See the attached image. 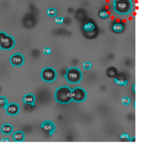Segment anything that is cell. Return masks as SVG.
<instances>
[{
	"label": "cell",
	"instance_id": "4",
	"mask_svg": "<svg viewBox=\"0 0 148 151\" xmlns=\"http://www.w3.org/2000/svg\"><path fill=\"white\" fill-rule=\"evenodd\" d=\"M87 92L83 88L76 87L72 90V99L75 103H82L87 99Z\"/></svg>",
	"mask_w": 148,
	"mask_h": 151
},
{
	"label": "cell",
	"instance_id": "24",
	"mask_svg": "<svg viewBox=\"0 0 148 151\" xmlns=\"http://www.w3.org/2000/svg\"><path fill=\"white\" fill-rule=\"evenodd\" d=\"M7 34L5 32H0V40L2 39V38H3L5 36H6Z\"/></svg>",
	"mask_w": 148,
	"mask_h": 151
},
{
	"label": "cell",
	"instance_id": "16",
	"mask_svg": "<svg viewBox=\"0 0 148 151\" xmlns=\"http://www.w3.org/2000/svg\"><path fill=\"white\" fill-rule=\"evenodd\" d=\"M47 13L49 16L54 17L57 15V10L54 8H49L47 10Z\"/></svg>",
	"mask_w": 148,
	"mask_h": 151
},
{
	"label": "cell",
	"instance_id": "15",
	"mask_svg": "<svg viewBox=\"0 0 148 151\" xmlns=\"http://www.w3.org/2000/svg\"><path fill=\"white\" fill-rule=\"evenodd\" d=\"M113 30L116 33H119L123 30V26L121 24L116 23L114 24L113 27Z\"/></svg>",
	"mask_w": 148,
	"mask_h": 151
},
{
	"label": "cell",
	"instance_id": "11",
	"mask_svg": "<svg viewBox=\"0 0 148 151\" xmlns=\"http://www.w3.org/2000/svg\"><path fill=\"white\" fill-rule=\"evenodd\" d=\"M1 131L5 135H9L13 132V127L10 124H4L1 127Z\"/></svg>",
	"mask_w": 148,
	"mask_h": 151
},
{
	"label": "cell",
	"instance_id": "8",
	"mask_svg": "<svg viewBox=\"0 0 148 151\" xmlns=\"http://www.w3.org/2000/svg\"><path fill=\"white\" fill-rule=\"evenodd\" d=\"M41 128L44 130L49 132L50 135H52L56 130V127L54 124L50 121H45L41 124Z\"/></svg>",
	"mask_w": 148,
	"mask_h": 151
},
{
	"label": "cell",
	"instance_id": "6",
	"mask_svg": "<svg viewBox=\"0 0 148 151\" xmlns=\"http://www.w3.org/2000/svg\"><path fill=\"white\" fill-rule=\"evenodd\" d=\"M15 39L10 36L6 35L0 40V48L2 50H10L15 46Z\"/></svg>",
	"mask_w": 148,
	"mask_h": 151
},
{
	"label": "cell",
	"instance_id": "1",
	"mask_svg": "<svg viewBox=\"0 0 148 151\" xmlns=\"http://www.w3.org/2000/svg\"><path fill=\"white\" fill-rule=\"evenodd\" d=\"M56 101L62 104L70 103L72 100V90L67 86L57 88L55 92Z\"/></svg>",
	"mask_w": 148,
	"mask_h": 151
},
{
	"label": "cell",
	"instance_id": "21",
	"mask_svg": "<svg viewBox=\"0 0 148 151\" xmlns=\"http://www.w3.org/2000/svg\"><path fill=\"white\" fill-rule=\"evenodd\" d=\"M120 138L121 139H123V140H127L130 141V137L128 134H121V136H120Z\"/></svg>",
	"mask_w": 148,
	"mask_h": 151
},
{
	"label": "cell",
	"instance_id": "18",
	"mask_svg": "<svg viewBox=\"0 0 148 151\" xmlns=\"http://www.w3.org/2000/svg\"><path fill=\"white\" fill-rule=\"evenodd\" d=\"M121 101H122V103L124 104V105H126V106H128L131 103V100L130 99L128 98V97H123L121 100Z\"/></svg>",
	"mask_w": 148,
	"mask_h": 151
},
{
	"label": "cell",
	"instance_id": "13",
	"mask_svg": "<svg viewBox=\"0 0 148 151\" xmlns=\"http://www.w3.org/2000/svg\"><path fill=\"white\" fill-rule=\"evenodd\" d=\"M95 29V26L93 23H89L85 24L83 27V30L87 32H90Z\"/></svg>",
	"mask_w": 148,
	"mask_h": 151
},
{
	"label": "cell",
	"instance_id": "25",
	"mask_svg": "<svg viewBox=\"0 0 148 151\" xmlns=\"http://www.w3.org/2000/svg\"><path fill=\"white\" fill-rule=\"evenodd\" d=\"M1 141H2V142H3V141H7V142H8L9 140H6V138H3V140H2Z\"/></svg>",
	"mask_w": 148,
	"mask_h": 151
},
{
	"label": "cell",
	"instance_id": "22",
	"mask_svg": "<svg viewBox=\"0 0 148 151\" xmlns=\"http://www.w3.org/2000/svg\"><path fill=\"white\" fill-rule=\"evenodd\" d=\"M100 16L101 18H103V19H105V18H107L108 16V13L106 12V11H101L100 12Z\"/></svg>",
	"mask_w": 148,
	"mask_h": 151
},
{
	"label": "cell",
	"instance_id": "10",
	"mask_svg": "<svg viewBox=\"0 0 148 151\" xmlns=\"http://www.w3.org/2000/svg\"><path fill=\"white\" fill-rule=\"evenodd\" d=\"M23 100L24 103L26 104L34 105L35 100H36V98L34 95H33L31 94H27L24 96Z\"/></svg>",
	"mask_w": 148,
	"mask_h": 151
},
{
	"label": "cell",
	"instance_id": "23",
	"mask_svg": "<svg viewBox=\"0 0 148 151\" xmlns=\"http://www.w3.org/2000/svg\"><path fill=\"white\" fill-rule=\"evenodd\" d=\"M43 53L45 55H50L51 53V50L49 48H45L43 49Z\"/></svg>",
	"mask_w": 148,
	"mask_h": 151
},
{
	"label": "cell",
	"instance_id": "20",
	"mask_svg": "<svg viewBox=\"0 0 148 151\" xmlns=\"http://www.w3.org/2000/svg\"><path fill=\"white\" fill-rule=\"evenodd\" d=\"M64 22V18L62 17H57L55 19V22L57 24H61Z\"/></svg>",
	"mask_w": 148,
	"mask_h": 151
},
{
	"label": "cell",
	"instance_id": "5",
	"mask_svg": "<svg viewBox=\"0 0 148 151\" xmlns=\"http://www.w3.org/2000/svg\"><path fill=\"white\" fill-rule=\"evenodd\" d=\"M41 78L43 80L46 82H52L57 78V73L51 67H46L41 72Z\"/></svg>",
	"mask_w": 148,
	"mask_h": 151
},
{
	"label": "cell",
	"instance_id": "3",
	"mask_svg": "<svg viewBox=\"0 0 148 151\" xmlns=\"http://www.w3.org/2000/svg\"><path fill=\"white\" fill-rule=\"evenodd\" d=\"M83 74L80 70L77 67H70L67 70V74L64 76L66 80L70 83L77 84L82 79Z\"/></svg>",
	"mask_w": 148,
	"mask_h": 151
},
{
	"label": "cell",
	"instance_id": "26",
	"mask_svg": "<svg viewBox=\"0 0 148 151\" xmlns=\"http://www.w3.org/2000/svg\"><path fill=\"white\" fill-rule=\"evenodd\" d=\"M80 1H83V0H80Z\"/></svg>",
	"mask_w": 148,
	"mask_h": 151
},
{
	"label": "cell",
	"instance_id": "17",
	"mask_svg": "<svg viewBox=\"0 0 148 151\" xmlns=\"http://www.w3.org/2000/svg\"><path fill=\"white\" fill-rule=\"evenodd\" d=\"M114 81L115 82V83L117 84V85H123V86H126L128 81L127 80H123V79H118L115 78L114 79Z\"/></svg>",
	"mask_w": 148,
	"mask_h": 151
},
{
	"label": "cell",
	"instance_id": "19",
	"mask_svg": "<svg viewBox=\"0 0 148 151\" xmlns=\"http://www.w3.org/2000/svg\"><path fill=\"white\" fill-rule=\"evenodd\" d=\"M83 69L84 70H90L91 67V64L90 63V62H84L83 64Z\"/></svg>",
	"mask_w": 148,
	"mask_h": 151
},
{
	"label": "cell",
	"instance_id": "7",
	"mask_svg": "<svg viewBox=\"0 0 148 151\" xmlns=\"http://www.w3.org/2000/svg\"><path fill=\"white\" fill-rule=\"evenodd\" d=\"M10 62L14 67L21 66L24 62V56L19 53L13 55L10 58Z\"/></svg>",
	"mask_w": 148,
	"mask_h": 151
},
{
	"label": "cell",
	"instance_id": "14",
	"mask_svg": "<svg viewBox=\"0 0 148 151\" xmlns=\"http://www.w3.org/2000/svg\"><path fill=\"white\" fill-rule=\"evenodd\" d=\"M8 105L6 99L4 97H0V108H6Z\"/></svg>",
	"mask_w": 148,
	"mask_h": 151
},
{
	"label": "cell",
	"instance_id": "9",
	"mask_svg": "<svg viewBox=\"0 0 148 151\" xmlns=\"http://www.w3.org/2000/svg\"><path fill=\"white\" fill-rule=\"evenodd\" d=\"M6 113L11 116H15L19 113L20 108L19 106L15 103H12L8 104L7 107L5 108Z\"/></svg>",
	"mask_w": 148,
	"mask_h": 151
},
{
	"label": "cell",
	"instance_id": "2",
	"mask_svg": "<svg viewBox=\"0 0 148 151\" xmlns=\"http://www.w3.org/2000/svg\"><path fill=\"white\" fill-rule=\"evenodd\" d=\"M133 3L131 0H114L113 9L121 15L128 14L132 10Z\"/></svg>",
	"mask_w": 148,
	"mask_h": 151
},
{
	"label": "cell",
	"instance_id": "12",
	"mask_svg": "<svg viewBox=\"0 0 148 151\" xmlns=\"http://www.w3.org/2000/svg\"><path fill=\"white\" fill-rule=\"evenodd\" d=\"M14 141L16 142H21L24 140V134L22 131H17L13 135Z\"/></svg>",
	"mask_w": 148,
	"mask_h": 151
}]
</instances>
